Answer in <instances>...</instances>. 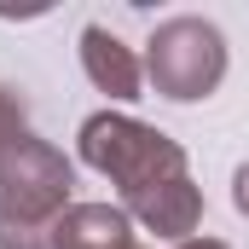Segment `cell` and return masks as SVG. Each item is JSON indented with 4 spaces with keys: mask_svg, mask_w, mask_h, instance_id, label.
<instances>
[{
    "mask_svg": "<svg viewBox=\"0 0 249 249\" xmlns=\"http://www.w3.org/2000/svg\"><path fill=\"white\" fill-rule=\"evenodd\" d=\"M174 249H232V244H220V238H186V244H174Z\"/></svg>",
    "mask_w": 249,
    "mask_h": 249,
    "instance_id": "cell-9",
    "label": "cell"
},
{
    "mask_svg": "<svg viewBox=\"0 0 249 249\" xmlns=\"http://www.w3.org/2000/svg\"><path fill=\"white\" fill-rule=\"evenodd\" d=\"M145 75L174 105L209 99L226 81V35L209 18H168L145 41Z\"/></svg>",
    "mask_w": 249,
    "mask_h": 249,
    "instance_id": "cell-3",
    "label": "cell"
},
{
    "mask_svg": "<svg viewBox=\"0 0 249 249\" xmlns=\"http://www.w3.org/2000/svg\"><path fill=\"white\" fill-rule=\"evenodd\" d=\"M23 133H29V99L0 81V145H12V139H23Z\"/></svg>",
    "mask_w": 249,
    "mask_h": 249,
    "instance_id": "cell-7",
    "label": "cell"
},
{
    "mask_svg": "<svg viewBox=\"0 0 249 249\" xmlns=\"http://www.w3.org/2000/svg\"><path fill=\"white\" fill-rule=\"evenodd\" d=\"M75 168L58 145L23 133L0 145V249H53V226L70 209Z\"/></svg>",
    "mask_w": 249,
    "mask_h": 249,
    "instance_id": "cell-1",
    "label": "cell"
},
{
    "mask_svg": "<svg viewBox=\"0 0 249 249\" xmlns=\"http://www.w3.org/2000/svg\"><path fill=\"white\" fill-rule=\"evenodd\" d=\"M81 70H87V81L99 87V93H110V99H145V70L133 58V47H127L122 35H110L105 23H87L81 29Z\"/></svg>",
    "mask_w": 249,
    "mask_h": 249,
    "instance_id": "cell-5",
    "label": "cell"
},
{
    "mask_svg": "<svg viewBox=\"0 0 249 249\" xmlns=\"http://www.w3.org/2000/svg\"><path fill=\"white\" fill-rule=\"evenodd\" d=\"M232 203H238V214H249V162L232 174Z\"/></svg>",
    "mask_w": 249,
    "mask_h": 249,
    "instance_id": "cell-8",
    "label": "cell"
},
{
    "mask_svg": "<svg viewBox=\"0 0 249 249\" xmlns=\"http://www.w3.org/2000/svg\"><path fill=\"white\" fill-rule=\"evenodd\" d=\"M81 162L99 168L105 180H116L122 186V203L139 197V191H151V186H162V180L191 174L180 139H168L162 127L133 122L122 110H99V116L81 122Z\"/></svg>",
    "mask_w": 249,
    "mask_h": 249,
    "instance_id": "cell-2",
    "label": "cell"
},
{
    "mask_svg": "<svg viewBox=\"0 0 249 249\" xmlns=\"http://www.w3.org/2000/svg\"><path fill=\"white\" fill-rule=\"evenodd\" d=\"M122 209H127V220H139L145 232L186 244L191 232H197V220H203V191H197V180H191V174H180V180H162V186L127 197Z\"/></svg>",
    "mask_w": 249,
    "mask_h": 249,
    "instance_id": "cell-4",
    "label": "cell"
},
{
    "mask_svg": "<svg viewBox=\"0 0 249 249\" xmlns=\"http://www.w3.org/2000/svg\"><path fill=\"white\" fill-rule=\"evenodd\" d=\"M53 249H139V244H133L127 209H110V203H70L64 220L53 226Z\"/></svg>",
    "mask_w": 249,
    "mask_h": 249,
    "instance_id": "cell-6",
    "label": "cell"
}]
</instances>
